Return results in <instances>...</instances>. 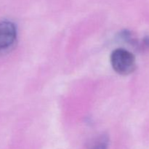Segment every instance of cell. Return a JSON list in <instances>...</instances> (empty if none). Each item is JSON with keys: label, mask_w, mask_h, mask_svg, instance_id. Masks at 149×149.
<instances>
[{"label": "cell", "mask_w": 149, "mask_h": 149, "mask_svg": "<svg viewBox=\"0 0 149 149\" xmlns=\"http://www.w3.org/2000/svg\"><path fill=\"white\" fill-rule=\"evenodd\" d=\"M17 41V29L13 22L0 21V56L13 50Z\"/></svg>", "instance_id": "2"}, {"label": "cell", "mask_w": 149, "mask_h": 149, "mask_svg": "<svg viewBox=\"0 0 149 149\" xmlns=\"http://www.w3.org/2000/svg\"><path fill=\"white\" fill-rule=\"evenodd\" d=\"M110 61L113 70L120 75H129L136 68L133 54L122 48L116 49L112 52Z\"/></svg>", "instance_id": "1"}, {"label": "cell", "mask_w": 149, "mask_h": 149, "mask_svg": "<svg viewBox=\"0 0 149 149\" xmlns=\"http://www.w3.org/2000/svg\"><path fill=\"white\" fill-rule=\"evenodd\" d=\"M108 147H109V138L106 135H102L94 144L92 149H108Z\"/></svg>", "instance_id": "3"}]
</instances>
